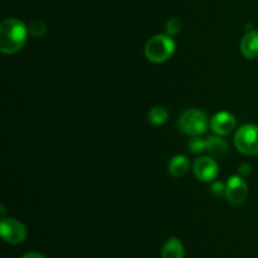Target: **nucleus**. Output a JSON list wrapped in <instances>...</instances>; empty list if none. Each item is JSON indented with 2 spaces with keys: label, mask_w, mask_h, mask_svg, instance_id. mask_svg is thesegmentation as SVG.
<instances>
[{
  "label": "nucleus",
  "mask_w": 258,
  "mask_h": 258,
  "mask_svg": "<svg viewBox=\"0 0 258 258\" xmlns=\"http://www.w3.org/2000/svg\"><path fill=\"white\" fill-rule=\"evenodd\" d=\"M193 170L197 178L204 183H212L218 176L219 168L216 160L209 156H201L193 164Z\"/></svg>",
  "instance_id": "obj_7"
},
{
  "label": "nucleus",
  "mask_w": 258,
  "mask_h": 258,
  "mask_svg": "<svg viewBox=\"0 0 258 258\" xmlns=\"http://www.w3.org/2000/svg\"><path fill=\"white\" fill-rule=\"evenodd\" d=\"M0 233L3 239L10 244H20L27 238L24 224L15 218H3L0 223Z\"/></svg>",
  "instance_id": "obj_5"
},
{
  "label": "nucleus",
  "mask_w": 258,
  "mask_h": 258,
  "mask_svg": "<svg viewBox=\"0 0 258 258\" xmlns=\"http://www.w3.org/2000/svg\"><path fill=\"white\" fill-rule=\"evenodd\" d=\"M29 33L33 38H42L47 33V27L43 22H33L29 27Z\"/></svg>",
  "instance_id": "obj_15"
},
{
  "label": "nucleus",
  "mask_w": 258,
  "mask_h": 258,
  "mask_svg": "<svg viewBox=\"0 0 258 258\" xmlns=\"http://www.w3.org/2000/svg\"><path fill=\"white\" fill-rule=\"evenodd\" d=\"M211 127L217 135L227 136L233 133V130L236 128V118L229 112L222 111L213 116L211 121Z\"/></svg>",
  "instance_id": "obj_8"
},
{
  "label": "nucleus",
  "mask_w": 258,
  "mask_h": 258,
  "mask_svg": "<svg viewBox=\"0 0 258 258\" xmlns=\"http://www.w3.org/2000/svg\"><path fill=\"white\" fill-rule=\"evenodd\" d=\"M175 48V42L170 35H154L145 45V57L153 63H164L173 57Z\"/></svg>",
  "instance_id": "obj_2"
},
{
  "label": "nucleus",
  "mask_w": 258,
  "mask_h": 258,
  "mask_svg": "<svg viewBox=\"0 0 258 258\" xmlns=\"http://www.w3.org/2000/svg\"><path fill=\"white\" fill-rule=\"evenodd\" d=\"M241 52L247 59H256L258 58V32L248 30L241 40Z\"/></svg>",
  "instance_id": "obj_9"
},
{
  "label": "nucleus",
  "mask_w": 258,
  "mask_h": 258,
  "mask_svg": "<svg viewBox=\"0 0 258 258\" xmlns=\"http://www.w3.org/2000/svg\"><path fill=\"white\" fill-rule=\"evenodd\" d=\"M22 258H45L42 253H38V252H28V253L23 254Z\"/></svg>",
  "instance_id": "obj_19"
},
{
  "label": "nucleus",
  "mask_w": 258,
  "mask_h": 258,
  "mask_svg": "<svg viewBox=\"0 0 258 258\" xmlns=\"http://www.w3.org/2000/svg\"><path fill=\"white\" fill-rule=\"evenodd\" d=\"M226 198L233 206H242L248 197V188L246 181L239 175H233L226 183Z\"/></svg>",
  "instance_id": "obj_6"
},
{
  "label": "nucleus",
  "mask_w": 258,
  "mask_h": 258,
  "mask_svg": "<svg viewBox=\"0 0 258 258\" xmlns=\"http://www.w3.org/2000/svg\"><path fill=\"white\" fill-rule=\"evenodd\" d=\"M207 151L212 156H223L228 151V143L222 136H209L207 139Z\"/></svg>",
  "instance_id": "obj_12"
},
{
  "label": "nucleus",
  "mask_w": 258,
  "mask_h": 258,
  "mask_svg": "<svg viewBox=\"0 0 258 258\" xmlns=\"http://www.w3.org/2000/svg\"><path fill=\"white\" fill-rule=\"evenodd\" d=\"M189 168H190V161L186 156L176 155L169 161L168 171L174 178H183L188 174Z\"/></svg>",
  "instance_id": "obj_10"
},
{
  "label": "nucleus",
  "mask_w": 258,
  "mask_h": 258,
  "mask_svg": "<svg viewBox=\"0 0 258 258\" xmlns=\"http://www.w3.org/2000/svg\"><path fill=\"white\" fill-rule=\"evenodd\" d=\"M181 28H183V24H181V20L178 19V18H171L168 23H166V33L168 35H176L181 32Z\"/></svg>",
  "instance_id": "obj_16"
},
{
  "label": "nucleus",
  "mask_w": 258,
  "mask_h": 258,
  "mask_svg": "<svg viewBox=\"0 0 258 258\" xmlns=\"http://www.w3.org/2000/svg\"><path fill=\"white\" fill-rule=\"evenodd\" d=\"M28 29L22 20L7 18L0 24V50L4 54H15L25 44Z\"/></svg>",
  "instance_id": "obj_1"
},
{
  "label": "nucleus",
  "mask_w": 258,
  "mask_h": 258,
  "mask_svg": "<svg viewBox=\"0 0 258 258\" xmlns=\"http://www.w3.org/2000/svg\"><path fill=\"white\" fill-rule=\"evenodd\" d=\"M251 171H252L251 165H249V164H247V163L241 164V165H239V168H238V174H239V176H242V178H247V176L251 174Z\"/></svg>",
  "instance_id": "obj_18"
},
{
  "label": "nucleus",
  "mask_w": 258,
  "mask_h": 258,
  "mask_svg": "<svg viewBox=\"0 0 258 258\" xmlns=\"http://www.w3.org/2000/svg\"><path fill=\"white\" fill-rule=\"evenodd\" d=\"M208 117L199 108H189L178 118V128L188 136H201L208 128Z\"/></svg>",
  "instance_id": "obj_3"
},
{
  "label": "nucleus",
  "mask_w": 258,
  "mask_h": 258,
  "mask_svg": "<svg viewBox=\"0 0 258 258\" xmlns=\"http://www.w3.org/2000/svg\"><path fill=\"white\" fill-rule=\"evenodd\" d=\"M234 145L239 153L258 155V126L253 123L241 126L234 134Z\"/></svg>",
  "instance_id": "obj_4"
},
{
  "label": "nucleus",
  "mask_w": 258,
  "mask_h": 258,
  "mask_svg": "<svg viewBox=\"0 0 258 258\" xmlns=\"http://www.w3.org/2000/svg\"><path fill=\"white\" fill-rule=\"evenodd\" d=\"M169 117V113L166 111V108L164 107H154L149 111L148 113V118L153 125L155 126H160L163 123L166 122Z\"/></svg>",
  "instance_id": "obj_13"
},
{
  "label": "nucleus",
  "mask_w": 258,
  "mask_h": 258,
  "mask_svg": "<svg viewBox=\"0 0 258 258\" xmlns=\"http://www.w3.org/2000/svg\"><path fill=\"white\" fill-rule=\"evenodd\" d=\"M188 149L193 154H201L207 151V140L202 139L201 136H193L188 143Z\"/></svg>",
  "instance_id": "obj_14"
},
{
  "label": "nucleus",
  "mask_w": 258,
  "mask_h": 258,
  "mask_svg": "<svg viewBox=\"0 0 258 258\" xmlns=\"http://www.w3.org/2000/svg\"><path fill=\"white\" fill-rule=\"evenodd\" d=\"M161 258H184V246L180 239H168L161 249Z\"/></svg>",
  "instance_id": "obj_11"
},
{
  "label": "nucleus",
  "mask_w": 258,
  "mask_h": 258,
  "mask_svg": "<svg viewBox=\"0 0 258 258\" xmlns=\"http://www.w3.org/2000/svg\"><path fill=\"white\" fill-rule=\"evenodd\" d=\"M211 193L216 197H221L226 194V184L221 183V181H212L211 188H209Z\"/></svg>",
  "instance_id": "obj_17"
}]
</instances>
